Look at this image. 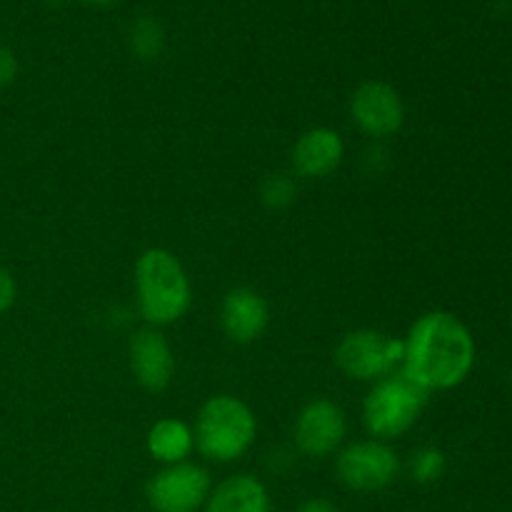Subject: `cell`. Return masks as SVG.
<instances>
[{
	"label": "cell",
	"mask_w": 512,
	"mask_h": 512,
	"mask_svg": "<svg viewBox=\"0 0 512 512\" xmlns=\"http://www.w3.org/2000/svg\"><path fill=\"white\" fill-rule=\"evenodd\" d=\"M163 45L165 35L158 20L140 18L138 23H133V28H130V48L140 60H155L163 53Z\"/></svg>",
	"instance_id": "obj_15"
},
{
	"label": "cell",
	"mask_w": 512,
	"mask_h": 512,
	"mask_svg": "<svg viewBox=\"0 0 512 512\" xmlns=\"http://www.w3.org/2000/svg\"><path fill=\"white\" fill-rule=\"evenodd\" d=\"M130 370L150 393H163L175 375V355L158 328H143L128 343Z\"/></svg>",
	"instance_id": "obj_10"
},
{
	"label": "cell",
	"mask_w": 512,
	"mask_h": 512,
	"mask_svg": "<svg viewBox=\"0 0 512 512\" xmlns=\"http://www.w3.org/2000/svg\"><path fill=\"white\" fill-rule=\"evenodd\" d=\"M445 468H448V460H445L443 450L438 448H418L410 455V478L420 485L438 483L445 475Z\"/></svg>",
	"instance_id": "obj_16"
},
{
	"label": "cell",
	"mask_w": 512,
	"mask_h": 512,
	"mask_svg": "<svg viewBox=\"0 0 512 512\" xmlns=\"http://www.w3.org/2000/svg\"><path fill=\"white\" fill-rule=\"evenodd\" d=\"M270 493L253 475H233L210 490L205 512H270Z\"/></svg>",
	"instance_id": "obj_13"
},
{
	"label": "cell",
	"mask_w": 512,
	"mask_h": 512,
	"mask_svg": "<svg viewBox=\"0 0 512 512\" xmlns=\"http://www.w3.org/2000/svg\"><path fill=\"white\" fill-rule=\"evenodd\" d=\"M350 118L368 138H390L405 123L403 98L383 80H365L350 95Z\"/></svg>",
	"instance_id": "obj_8"
},
{
	"label": "cell",
	"mask_w": 512,
	"mask_h": 512,
	"mask_svg": "<svg viewBox=\"0 0 512 512\" xmlns=\"http://www.w3.org/2000/svg\"><path fill=\"white\" fill-rule=\"evenodd\" d=\"M335 473L348 490L378 493L395 483L400 473V458L383 440H355L338 453Z\"/></svg>",
	"instance_id": "obj_6"
},
{
	"label": "cell",
	"mask_w": 512,
	"mask_h": 512,
	"mask_svg": "<svg viewBox=\"0 0 512 512\" xmlns=\"http://www.w3.org/2000/svg\"><path fill=\"white\" fill-rule=\"evenodd\" d=\"M213 490V480L203 465H165L148 480L145 498L155 512H198L205 508Z\"/></svg>",
	"instance_id": "obj_7"
},
{
	"label": "cell",
	"mask_w": 512,
	"mask_h": 512,
	"mask_svg": "<svg viewBox=\"0 0 512 512\" xmlns=\"http://www.w3.org/2000/svg\"><path fill=\"white\" fill-rule=\"evenodd\" d=\"M148 453L150 458L163 465H178L190 458L195 450V435L188 423L178 418H163L148 430Z\"/></svg>",
	"instance_id": "obj_14"
},
{
	"label": "cell",
	"mask_w": 512,
	"mask_h": 512,
	"mask_svg": "<svg viewBox=\"0 0 512 512\" xmlns=\"http://www.w3.org/2000/svg\"><path fill=\"white\" fill-rule=\"evenodd\" d=\"M348 435V418L338 403L328 398H315L298 413L293 425L295 445L308 458H328Z\"/></svg>",
	"instance_id": "obj_9"
},
{
	"label": "cell",
	"mask_w": 512,
	"mask_h": 512,
	"mask_svg": "<svg viewBox=\"0 0 512 512\" xmlns=\"http://www.w3.org/2000/svg\"><path fill=\"white\" fill-rule=\"evenodd\" d=\"M195 448L213 463H235L255 443L258 420L250 405L235 395L205 400L195 420Z\"/></svg>",
	"instance_id": "obj_3"
},
{
	"label": "cell",
	"mask_w": 512,
	"mask_h": 512,
	"mask_svg": "<svg viewBox=\"0 0 512 512\" xmlns=\"http://www.w3.org/2000/svg\"><path fill=\"white\" fill-rule=\"evenodd\" d=\"M428 405V393L403 373L373 383L363 400V423L373 440H398L415 428Z\"/></svg>",
	"instance_id": "obj_4"
},
{
	"label": "cell",
	"mask_w": 512,
	"mask_h": 512,
	"mask_svg": "<svg viewBox=\"0 0 512 512\" xmlns=\"http://www.w3.org/2000/svg\"><path fill=\"white\" fill-rule=\"evenodd\" d=\"M295 195H298V183H295L293 175L288 173L265 175V180L260 183V200H263L265 208L270 210L290 208Z\"/></svg>",
	"instance_id": "obj_17"
},
{
	"label": "cell",
	"mask_w": 512,
	"mask_h": 512,
	"mask_svg": "<svg viewBox=\"0 0 512 512\" xmlns=\"http://www.w3.org/2000/svg\"><path fill=\"white\" fill-rule=\"evenodd\" d=\"M270 323L268 300L253 288H233L220 305V328L235 345H250L263 338Z\"/></svg>",
	"instance_id": "obj_11"
},
{
	"label": "cell",
	"mask_w": 512,
	"mask_h": 512,
	"mask_svg": "<svg viewBox=\"0 0 512 512\" xmlns=\"http://www.w3.org/2000/svg\"><path fill=\"white\" fill-rule=\"evenodd\" d=\"M85 3H90V5H110V3H115V0H85Z\"/></svg>",
	"instance_id": "obj_21"
},
{
	"label": "cell",
	"mask_w": 512,
	"mask_h": 512,
	"mask_svg": "<svg viewBox=\"0 0 512 512\" xmlns=\"http://www.w3.org/2000/svg\"><path fill=\"white\" fill-rule=\"evenodd\" d=\"M135 300L148 328H165L188 315L193 285L168 248H148L135 260Z\"/></svg>",
	"instance_id": "obj_2"
},
{
	"label": "cell",
	"mask_w": 512,
	"mask_h": 512,
	"mask_svg": "<svg viewBox=\"0 0 512 512\" xmlns=\"http://www.w3.org/2000/svg\"><path fill=\"white\" fill-rule=\"evenodd\" d=\"M345 158V143L333 128H310L295 140L290 150V163L295 175L310 180H323L340 168Z\"/></svg>",
	"instance_id": "obj_12"
},
{
	"label": "cell",
	"mask_w": 512,
	"mask_h": 512,
	"mask_svg": "<svg viewBox=\"0 0 512 512\" xmlns=\"http://www.w3.org/2000/svg\"><path fill=\"white\" fill-rule=\"evenodd\" d=\"M18 78V58L10 48L0 45V90L10 88Z\"/></svg>",
	"instance_id": "obj_19"
},
{
	"label": "cell",
	"mask_w": 512,
	"mask_h": 512,
	"mask_svg": "<svg viewBox=\"0 0 512 512\" xmlns=\"http://www.w3.org/2000/svg\"><path fill=\"white\" fill-rule=\"evenodd\" d=\"M333 360L340 373L348 375L350 380L378 383L398 373L403 365V338L373 328L353 330L343 335Z\"/></svg>",
	"instance_id": "obj_5"
},
{
	"label": "cell",
	"mask_w": 512,
	"mask_h": 512,
	"mask_svg": "<svg viewBox=\"0 0 512 512\" xmlns=\"http://www.w3.org/2000/svg\"><path fill=\"white\" fill-rule=\"evenodd\" d=\"M295 512H338V508L328 498H310L300 503V508Z\"/></svg>",
	"instance_id": "obj_20"
},
{
	"label": "cell",
	"mask_w": 512,
	"mask_h": 512,
	"mask_svg": "<svg viewBox=\"0 0 512 512\" xmlns=\"http://www.w3.org/2000/svg\"><path fill=\"white\" fill-rule=\"evenodd\" d=\"M475 368V338L468 325L448 310H430L415 318L403 338L400 373L415 385L453 390L468 380Z\"/></svg>",
	"instance_id": "obj_1"
},
{
	"label": "cell",
	"mask_w": 512,
	"mask_h": 512,
	"mask_svg": "<svg viewBox=\"0 0 512 512\" xmlns=\"http://www.w3.org/2000/svg\"><path fill=\"white\" fill-rule=\"evenodd\" d=\"M15 300H18V285H15L13 273L0 265V315L8 313L15 305Z\"/></svg>",
	"instance_id": "obj_18"
}]
</instances>
